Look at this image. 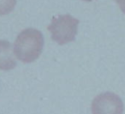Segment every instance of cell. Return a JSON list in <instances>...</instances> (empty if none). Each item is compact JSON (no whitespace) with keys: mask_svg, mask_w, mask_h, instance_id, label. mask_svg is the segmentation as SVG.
I'll use <instances>...</instances> for the list:
<instances>
[{"mask_svg":"<svg viewBox=\"0 0 125 114\" xmlns=\"http://www.w3.org/2000/svg\"><path fill=\"white\" fill-rule=\"evenodd\" d=\"M44 47V37L35 28H27L18 34L14 44V53L20 61L32 63L41 54Z\"/></svg>","mask_w":125,"mask_h":114,"instance_id":"cell-1","label":"cell"},{"mask_svg":"<svg viewBox=\"0 0 125 114\" xmlns=\"http://www.w3.org/2000/svg\"><path fill=\"white\" fill-rule=\"evenodd\" d=\"M78 24V20L70 15H58L52 18L48 30L54 41L59 45H65L75 40Z\"/></svg>","mask_w":125,"mask_h":114,"instance_id":"cell-2","label":"cell"},{"mask_svg":"<svg viewBox=\"0 0 125 114\" xmlns=\"http://www.w3.org/2000/svg\"><path fill=\"white\" fill-rule=\"evenodd\" d=\"M123 101L113 93H101L92 102L93 114H123Z\"/></svg>","mask_w":125,"mask_h":114,"instance_id":"cell-3","label":"cell"},{"mask_svg":"<svg viewBox=\"0 0 125 114\" xmlns=\"http://www.w3.org/2000/svg\"><path fill=\"white\" fill-rule=\"evenodd\" d=\"M16 65L13 48L7 40H0V69L10 70Z\"/></svg>","mask_w":125,"mask_h":114,"instance_id":"cell-4","label":"cell"},{"mask_svg":"<svg viewBox=\"0 0 125 114\" xmlns=\"http://www.w3.org/2000/svg\"><path fill=\"white\" fill-rule=\"evenodd\" d=\"M16 4V0H0V16L10 13Z\"/></svg>","mask_w":125,"mask_h":114,"instance_id":"cell-5","label":"cell"},{"mask_svg":"<svg viewBox=\"0 0 125 114\" xmlns=\"http://www.w3.org/2000/svg\"><path fill=\"white\" fill-rule=\"evenodd\" d=\"M114 1L119 5L121 11L125 14V0H114Z\"/></svg>","mask_w":125,"mask_h":114,"instance_id":"cell-6","label":"cell"},{"mask_svg":"<svg viewBox=\"0 0 125 114\" xmlns=\"http://www.w3.org/2000/svg\"><path fill=\"white\" fill-rule=\"evenodd\" d=\"M83 1H92V0H83Z\"/></svg>","mask_w":125,"mask_h":114,"instance_id":"cell-7","label":"cell"}]
</instances>
